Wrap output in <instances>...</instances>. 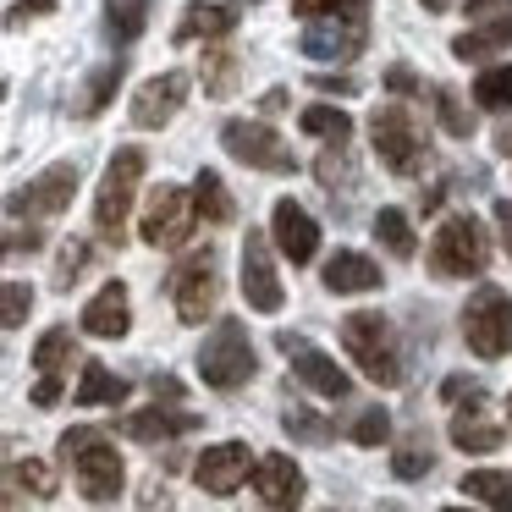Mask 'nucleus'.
<instances>
[{
  "label": "nucleus",
  "mask_w": 512,
  "mask_h": 512,
  "mask_svg": "<svg viewBox=\"0 0 512 512\" xmlns=\"http://www.w3.org/2000/svg\"><path fill=\"white\" fill-rule=\"evenodd\" d=\"M61 463H72V479H78L83 501H116L127 485V468H122V452H116V441L105 430H94V424H78V430H67L56 441Z\"/></svg>",
  "instance_id": "f257e3e1"
},
{
  "label": "nucleus",
  "mask_w": 512,
  "mask_h": 512,
  "mask_svg": "<svg viewBox=\"0 0 512 512\" xmlns=\"http://www.w3.org/2000/svg\"><path fill=\"white\" fill-rule=\"evenodd\" d=\"M144 166H149L144 149H133V144L111 155V166L100 177V193H94V232H100V243H111V248L127 243V215H133Z\"/></svg>",
  "instance_id": "f03ea898"
},
{
  "label": "nucleus",
  "mask_w": 512,
  "mask_h": 512,
  "mask_svg": "<svg viewBox=\"0 0 512 512\" xmlns=\"http://www.w3.org/2000/svg\"><path fill=\"white\" fill-rule=\"evenodd\" d=\"M342 347L375 386H397L402 380V353H397V336H391L386 314H375V309L347 314L342 320Z\"/></svg>",
  "instance_id": "7ed1b4c3"
},
{
  "label": "nucleus",
  "mask_w": 512,
  "mask_h": 512,
  "mask_svg": "<svg viewBox=\"0 0 512 512\" xmlns=\"http://www.w3.org/2000/svg\"><path fill=\"white\" fill-rule=\"evenodd\" d=\"M254 369H259V358H254V342H248V325L243 320H221L210 336H204V347H199V380L210 391L248 386V380H254Z\"/></svg>",
  "instance_id": "20e7f679"
},
{
  "label": "nucleus",
  "mask_w": 512,
  "mask_h": 512,
  "mask_svg": "<svg viewBox=\"0 0 512 512\" xmlns=\"http://www.w3.org/2000/svg\"><path fill=\"white\" fill-rule=\"evenodd\" d=\"M490 265V237L474 215H446L441 232L430 243V270L441 281H468V276H485Z\"/></svg>",
  "instance_id": "39448f33"
},
{
  "label": "nucleus",
  "mask_w": 512,
  "mask_h": 512,
  "mask_svg": "<svg viewBox=\"0 0 512 512\" xmlns=\"http://www.w3.org/2000/svg\"><path fill=\"white\" fill-rule=\"evenodd\" d=\"M199 226V204H193V188H171L160 182L144 199V215H138V237L149 248H182Z\"/></svg>",
  "instance_id": "423d86ee"
},
{
  "label": "nucleus",
  "mask_w": 512,
  "mask_h": 512,
  "mask_svg": "<svg viewBox=\"0 0 512 512\" xmlns=\"http://www.w3.org/2000/svg\"><path fill=\"white\" fill-rule=\"evenodd\" d=\"M463 342L479 358L512 353V298L501 287H474V298L463 303Z\"/></svg>",
  "instance_id": "0eeeda50"
},
{
  "label": "nucleus",
  "mask_w": 512,
  "mask_h": 512,
  "mask_svg": "<svg viewBox=\"0 0 512 512\" xmlns=\"http://www.w3.org/2000/svg\"><path fill=\"white\" fill-rule=\"evenodd\" d=\"M221 149L237 160V166L265 171V177H287V171H298L292 144L276 133V127H265V122H221Z\"/></svg>",
  "instance_id": "6e6552de"
},
{
  "label": "nucleus",
  "mask_w": 512,
  "mask_h": 512,
  "mask_svg": "<svg viewBox=\"0 0 512 512\" xmlns=\"http://www.w3.org/2000/svg\"><path fill=\"white\" fill-rule=\"evenodd\" d=\"M171 303H177V320L182 325H204L221 303V265L215 254H188L177 270H171Z\"/></svg>",
  "instance_id": "1a4fd4ad"
},
{
  "label": "nucleus",
  "mask_w": 512,
  "mask_h": 512,
  "mask_svg": "<svg viewBox=\"0 0 512 512\" xmlns=\"http://www.w3.org/2000/svg\"><path fill=\"white\" fill-rule=\"evenodd\" d=\"M369 138H375V155L386 160L397 177H413V171L424 166V138H419V127H413V116L402 111V105H386V111L369 116Z\"/></svg>",
  "instance_id": "9d476101"
},
{
  "label": "nucleus",
  "mask_w": 512,
  "mask_h": 512,
  "mask_svg": "<svg viewBox=\"0 0 512 512\" xmlns=\"http://www.w3.org/2000/svg\"><path fill=\"white\" fill-rule=\"evenodd\" d=\"M276 347L287 353L292 375H298L303 386L314 391V397H325V402H342L347 391H353V375H347V369L336 364L331 353H320L314 342H303V336H287V331H281V336H276Z\"/></svg>",
  "instance_id": "9b49d317"
},
{
  "label": "nucleus",
  "mask_w": 512,
  "mask_h": 512,
  "mask_svg": "<svg viewBox=\"0 0 512 512\" xmlns=\"http://www.w3.org/2000/svg\"><path fill=\"white\" fill-rule=\"evenodd\" d=\"M270 243H276V237H265V232L243 237V270H237V281H243V298H248L254 314H276L281 303H287L281 276H276V259H270Z\"/></svg>",
  "instance_id": "f8f14e48"
},
{
  "label": "nucleus",
  "mask_w": 512,
  "mask_h": 512,
  "mask_svg": "<svg viewBox=\"0 0 512 512\" xmlns=\"http://www.w3.org/2000/svg\"><path fill=\"white\" fill-rule=\"evenodd\" d=\"M259 457L248 452L243 441H215L199 452V463H193V485L204 490V496H237L243 490V479L254 474Z\"/></svg>",
  "instance_id": "ddd939ff"
},
{
  "label": "nucleus",
  "mask_w": 512,
  "mask_h": 512,
  "mask_svg": "<svg viewBox=\"0 0 512 512\" xmlns=\"http://www.w3.org/2000/svg\"><path fill=\"white\" fill-rule=\"evenodd\" d=\"M188 94H193V83H188V72H155L149 83H138V94H133V127H144V133H155V127H166L171 116L188 105Z\"/></svg>",
  "instance_id": "4468645a"
},
{
  "label": "nucleus",
  "mask_w": 512,
  "mask_h": 512,
  "mask_svg": "<svg viewBox=\"0 0 512 512\" xmlns=\"http://www.w3.org/2000/svg\"><path fill=\"white\" fill-rule=\"evenodd\" d=\"M254 490L270 512H298L303 496H309V479H303V468L287 452H265L254 463Z\"/></svg>",
  "instance_id": "2eb2a0df"
},
{
  "label": "nucleus",
  "mask_w": 512,
  "mask_h": 512,
  "mask_svg": "<svg viewBox=\"0 0 512 512\" xmlns=\"http://www.w3.org/2000/svg\"><path fill=\"white\" fill-rule=\"evenodd\" d=\"M270 237H276V254L292 259V265H309V259L320 254V226H314V215L303 210L298 199H276V210H270Z\"/></svg>",
  "instance_id": "dca6fc26"
},
{
  "label": "nucleus",
  "mask_w": 512,
  "mask_h": 512,
  "mask_svg": "<svg viewBox=\"0 0 512 512\" xmlns=\"http://www.w3.org/2000/svg\"><path fill=\"white\" fill-rule=\"evenodd\" d=\"M72 193H78V166H67V160H61V166H50L45 177L39 182H28V193H17L12 199V215H61L72 204Z\"/></svg>",
  "instance_id": "f3484780"
},
{
  "label": "nucleus",
  "mask_w": 512,
  "mask_h": 512,
  "mask_svg": "<svg viewBox=\"0 0 512 512\" xmlns=\"http://www.w3.org/2000/svg\"><path fill=\"white\" fill-rule=\"evenodd\" d=\"M83 331L100 336V342H116V336H127V325H133V309H127V287L122 281H105L100 292H94L89 303H83Z\"/></svg>",
  "instance_id": "a211bd4d"
},
{
  "label": "nucleus",
  "mask_w": 512,
  "mask_h": 512,
  "mask_svg": "<svg viewBox=\"0 0 512 512\" xmlns=\"http://www.w3.org/2000/svg\"><path fill=\"white\" fill-rule=\"evenodd\" d=\"M188 430H199V413H182V408H138V413H127L122 419V435L127 441H144V446H155V441H177V435H188Z\"/></svg>",
  "instance_id": "6ab92c4d"
},
{
  "label": "nucleus",
  "mask_w": 512,
  "mask_h": 512,
  "mask_svg": "<svg viewBox=\"0 0 512 512\" xmlns=\"http://www.w3.org/2000/svg\"><path fill=\"white\" fill-rule=\"evenodd\" d=\"M507 50H512V17H490V23H474L452 39V56L468 61V67H490Z\"/></svg>",
  "instance_id": "aec40b11"
},
{
  "label": "nucleus",
  "mask_w": 512,
  "mask_h": 512,
  "mask_svg": "<svg viewBox=\"0 0 512 512\" xmlns=\"http://www.w3.org/2000/svg\"><path fill=\"white\" fill-rule=\"evenodd\" d=\"M298 50L309 61H353L364 50V23H309Z\"/></svg>",
  "instance_id": "412c9836"
},
{
  "label": "nucleus",
  "mask_w": 512,
  "mask_h": 512,
  "mask_svg": "<svg viewBox=\"0 0 512 512\" xmlns=\"http://www.w3.org/2000/svg\"><path fill=\"white\" fill-rule=\"evenodd\" d=\"M237 28V6H215V0H193L177 17V45H210V39H232Z\"/></svg>",
  "instance_id": "4be33fe9"
},
{
  "label": "nucleus",
  "mask_w": 512,
  "mask_h": 512,
  "mask_svg": "<svg viewBox=\"0 0 512 512\" xmlns=\"http://www.w3.org/2000/svg\"><path fill=\"white\" fill-rule=\"evenodd\" d=\"M325 292H336V298H353V292H375L380 287V265L369 254H358V248H342V254L325 265Z\"/></svg>",
  "instance_id": "5701e85b"
},
{
  "label": "nucleus",
  "mask_w": 512,
  "mask_h": 512,
  "mask_svg": "<svg viewBox=\"0 0 512 512\" xmlns=\"http://www.w3.org/2000/svg\"><path fill=\"white\" fill-rule=\"evenodd\" d=\"M463 496L485 501L490 512H512V474L507 468H468L463 474Z\"/></svg>",
  "instance_id": "b1692460"
},
{
  "label": "nucleus",
  "mask_w": 512,
  "mask_h": 512,
  "mask_svg": "<svg viewBox=\"0 0 512 512\" xmlns=\"http://www.w3.org/2000/svg\"><path fill=\"white\" fill-rule=\"evenodd\" d=\"M72 397H78L83 408H116V402L127 397V380H122V375H111L105 364H83L78 391H72Z\"/></svg>",
  "instance_id": "393cba45"
},
{
  "label": "nucleus",
  "mask_w": 512,
  "mask_h": 512,
  "mask_svg": "<svg viewBox=\"0 0 512 512\" xmlns=\"http://www.w3.org/2000/svg\"><path fill=\"white\" fill-rule=\"evenodd\" d=\"M452 446H457V452H496V446H501V424L479 419V402H474L468 413H457V419H452Z\"/></svg>",
  "instance_id": "a878e982"
},
{
  "label": "nucleus",
  "mask_w": 512,
  "mask_h": 512,
  "mask_svg": "<svg viewBox=\"0 0 512 512\" xmlns=\"http://www.w3.org/2000/svg\"><path fill=\"white\" fill-rule=\"evenodd\" d=\"M375 0H292V12L303 23H369Z\"/></svg>",
  "instance_id": "bb28decb"
},
{
  "label": "nucleus",
  "mask_w": 512,
  "mask_h": 512,
  "mask_svg": "<svg viewBox=\"0 0 512 512\" xmlns=\"http://www.w3.org/2000/svg\"><path fill=\"white\" fill-rule=\"evenodd\" d=\"M303 133L320 138V144H347V133H353V116L342 111V105H303Z\"/></svg>",
  "instance_id": "cd10ccee"
},
{
  "label": "nucleus",
  "mask_w": 512,
  "mask_h": 512,
  "mask_svg": "<svg viewBox=\"0 0 512 512\" xmlns=\"http://www.w3.org/2000/svg\"><path fill=\"white\" fill-rule=\"evenodd\" d=\"M193 204H199V215H204V221H215V226H226L237 215L232 193H226V182L215 177V171H199V177H193Z\"/></svg>",
  "instance_id": "c85d7f7f"
},
{
  "label": "nucleus",
  "mask_w": 512,
  "mask_h": 512,
  "mask_svg": "<svg viewBox=\"0 0 512 512\" xmlns=\"http://www.w3.org/2000/svg\"><path fill=\"white\" fill-rule=\"evenodd\" d=\"M474 105L479 111H512V67L507 61H490L485 72H479V83H474Z\"/></svg>",
  "instance_id": "c756f323"
},
{
  "label": "nucleus",
  "mask_w": 512,
  "mask_h": 512,
  "mask_svg": "<svg viewBox=\"0 0 512 512\" xmlns=\"http://www.w3.org/2000/svg\"><path fill=\"white\" fill-rule=\"evenodd\" d=\"M375 243L386 248V254H397V259H413V248H419V237H413V221L402 210H380L375 215Z\"/></svg>",
  "instance_id": "7c9ffc66"
},
{
  "label": "nucleus",
  "mask_w": 512,
  "mask_h": 512,
  "mask_svg": "<svg viewBox=\"0 0 512 512\" xmlns=\"http://www.w3.org/2000/svg\"><path fill=\"white\" fill-rule=\"evenodd\" d=\"M149 6H155V0H111V6H105V17H111V34H116V45H133V39H144Z\"/></svg>",
  "instance_id": "2f4dec72"
},
{
  "label": "nucleus",
  "mask_w": 512,
  "mask_h": 512,
  "mask_svg": "<svg viewBox=\"0 0 512 512\" xmlns=\"http://www.w3.org/2000/svg\"><path fill=\"white\" fill-rule=\"evenodd\" d=\"M67 364H72V331H67V325H56V331L39 336V347H34V369H39V375H61Z\"/></svg>",
  "instance_id": "473e14b6"
},
{
  "label": "nucleus",
  "mask_w": 512,
  "mask_h": 512,
  "mask_svg": "<svg viewBox=\"0 0 512 512\" xmlns=\"http://www.w3.org/2000/svg\"><path fill=\"white\" fill-rule=\"evenodd\" d=\"M116 83H122V61H111V67H100L89 78V89H83V100H78V116L89 122V116H100L105 105H111V94H116Z\"/></svg>",
  "instance_id": "72a5a7b5"
},
{
  "label": "nucleus",
  "mask_w": 512,
  "mask_h": 512,
  "mask_svg": "<svg viewBox=\"0 0 512 512\" xmlns=\"http://www.w3.org/2000/svg\"><path fill=\"white\" fill-rule=\"evenodd\" d=\"M430 100H435V116H441V127H446L452 138H468V133H474V122H468V105L457 100V89L435 83V89H430Z\"/></svg>",
  "instance_id": "f704fd0d"
},
{
  "label": "nucleus",
  "mask_w": 512,
  "mask_h": 512,
  "mask_svg": "<svg viewBox=\"0 0 512 512\" xmlns=\"http://www.w3.org/2000/svg\"><path fill=\"white\" fill-rule=\"evenodd\" d=\"M430 468H435V452L424 441H408V446L391 452V474H397V479H424Z\"/></svg>",
  "instance_id": "c9c22d12"
},
{
  "label": "nucleus",
  "mask_w": 512,
  "mask_h": 512,
  "mask_svg": "<svg viewBox=\"0 0 512 512\" xmlns=\"http://www.w3.org/2000/svg\"><path fill=\"white\" fill-rule=\"evenodd\" d=\"M232 89H237V61L226 56V50H215V56L204 61V94H210V100H226Z\"/></svg>",
  "instance_id": "e433bc0d"
},
{
  "label": "nucleus",
  "mask_w": 512,
  "mask_h": 512,
  "mask_svg": "<svg viewBox=\"0 0 512 512\" xmlns=\"http://www.w3.org/2000/svg\"><path fill=\"white\" fill-rule=\"evenodd\" d=\"M281 424H287V435H298V441H309V446L331 441V424H325L320 413H309V408H287V413H281Z\"/></svg>",
  "instance_id": "4c0bfd02"
},
{
  "label": "nucleus",
  "mask_w": 512,
  "mask_h": 512,
  "mask_svg": "<svg viewBox=\"0 0 512 512\" xmlns=\"http://www.w3.org/2000/svg\"><path fill=\"white\" fill-rule=\"evenodd\" d=\"M12 485H23V490H34V496H56V474H50L39 457H28V463H12Z\"/></svg>",
  "instance_id": "58836bf2"
},
{
  "label": "nucleus",
  "mask_w": 512,
  "mask_h": 512,
  "mask_svg": "<svg viewBox=\"0 0 512 512\" xmlns=\"http://www.w3.org/2000/svg\"><path fill=\"white\" fill-rule=\"evenodd\" d=\"M347 435H353L358 446H380V441L391 435V413H386V408H364V413L353 419V430H347Z\"/></svg>",
  "instance_id": "ea45409f"
},
{
  "label": "nucleus",
  "mask_w": 512,
  "mask_h": 512,
  "mask_svg": "<svg viewBox=\"0 0 512 512\" xmlns=\"http://www.w3.org/2000/svg\"><path fill=\"white\" fill-rule=\"evenodd\" d=\"M28 309H34V287H28V281H6V314H0V325L17 331V325L28 320Z\"/></svg>",
  "instance_id": "a19ab883"
},
{
  "label": "nucleus",
  "mask_w": 512,
  "mask_h": 512,
  "mask_svg": "<svg viewBox=\"0 0 512 512\" xmlns=\"http://www.w3.org/2000/svg\"><path fill=\"white\" fill-rule=\"evenodd\" d=\"M83 265H89V243H67V248H61V265H56V281H61V287H72V281L83 276Z\"/></svg>",
  "instance_id": "79ce46f5"
},
{
  "label": "nucleus",
  "mask_w": 512,
  "mask_h": 512,
  "mask_svg": "<svg viewBox=\"0 0 512 512\" xmlns=\"http://www.w3.org/2000/svg\"><path fill=\"white\" fill-rule=\"evenodd\" d=\"M490 17H512V0H468V23H490Z\"/></svg>",
  "instance_id": "37998d69"
},
{
  "label": "nucleus",
  "mask_w": 512,
  "mask_h": 512,
  "mask_svg": "<svg viewBox=\"0 0 512 512\" xmlns=\"http://www.w3.org/2000/svg\"><path fill=\"white\" fill-rule=\"evenodd\" d=\"M309 83H314V89H320V94H342V100H353V94L364 89V83H353V78H347V72H342V78H309Z\"/></svg>",
  "instance_id": "c03bdc74"
},
{
  "label": "nucleus",
  "mask_w": 512,
  "mask_h": 512,
  "mask_svg": "<svg viewBox=\"0 0 512 512\" xmlns=\"http://www.w3.org/2000/svg\"><path fill=\"white\" fill-rule=\"evenodd\" d=\"M61 402V375H39V386H34V408H56Z\"/></svg>",
  "instance_id": "a18cd8bd"
},
{
  "label": "nucleus",
  "mask_w": 512,
  "mask_h": 512,
  "mask_svg": "<svg viewBox=\"0 0 512 512\" xmlns=\"http://www.w3.org/2000/svg\"><path fill=\"white\" fill-rule=\"evenodd\" d=\"M496 232H501V248H507V259H512V199H496Z\"/></svg>",
  "instance_id": "49530a36"
},
{
  "label": "nucleus",
  "mask_w": 512,
  "mask_h": 512,
  "mask_svg": "<svg viewBox=\"0 0 512 512\" xmlns=\"http://www.w3.org/2000/svg\"><path fill=\"white\" fill-rule=\"evenodd\" d=\"M386 89H391V94H413V89H419V78H413L408 67H391V72H386Z\"/></svg>",
  "instance_id": "de8ad7c7"
},
{
  "label": "nucleus",
  "mask_w": 512,
  "mask_h": 512,
  "mask_svg": "<svg viewBox=\"0 0 512 512\" xmlns=\"http://www.w3.org/2000/svg\"><path fill=\"white\" fill-rule=\"evenodd\" d=\"M56 0H23V6H12V23H23V17H39V12H50Z\"/></svg>",
  "instance_id": "09e8293b"
},
{
  "label": "nucleus",
  "mask_w": 512,
  "mask_h": 512,
  "mask_svg": "<svg viewBox=\"0 0 512 512\" xmlns=\"http://www.w3.org/2000/svg\"><path fill=\"white\" fill-rule=\"evenodd\" d=\"M419 6H424V12H430V17H441V12H452V0H419Z\"/></svg>",
  "instance_id": "8fccbe9b"
},
{
  "label": "nucleus",
  "mask_w": 512,
  "mask_h": 512,
  "mask_svg": "<svg viewBox=\"0 0 512 512\" xmlns=\"http://www.w3.org/2000/svg\"><path fill=\"white\" fill-rule=\"evenodd\" d=\"M496 149H501V155L512 160V127H501V133H496Z\"/></svg>",
  "instance_id": "3c124183"
},
{
  "label": "nucleus",
  "mask_w": 512,
  "mask_h": 512,
  "mask_svg": "<svg viewBox=\"0 0 512 512\" xmlns=\"http://www.w3.org/2000/svg\"><path fill=\"white\" fill-rule=\"evenodd\" d=\"M441 512H474V507H441Z\"/></svg>",
  "instance_id": "603ef678"
},
{
  "label": "nucleus",
  "mask_w": 512,
  "mask_h": 512,
  "mask_svg": "<svg viewBox=\"0 0 512 512\" xmlns=\"http://www.w3.org/2000/svg\"><path fill=\"white\" fill-rule=\"evenodd\" d=\"M237 6H259V0H237Z\"/></svg>",
  "instance_id": "864d4df0"
},
{
  "label": "nucleus",
  "mask_w": 512,
  "mask_h": 512,
  "mask_svg": "<svg viewBox=\"0 0 512 512\" xmlns=\"http://www.w3.org/2000/svg\"><path fill=\"white\" fill-rule=\"evenodd\" d=\"M507 413H512V402H507Z\"/></svg>",
  "instance_id": "5fc2aeb1"
}]
</instances>
